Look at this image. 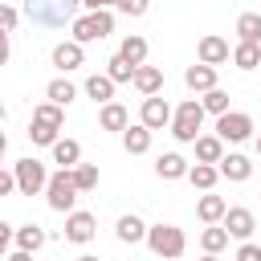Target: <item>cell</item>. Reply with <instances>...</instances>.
<instances>
[{"label": "cell", "mask_w": 261, "mask_h": 261, "mask_svg": "<svg viewBox=\"0 0 261 261\" xmlns=\"http://www.w3.org/2000/svg\"><path fill=\"white\" fill-rule=\"evenodd\" d=\"M147 249L155 253V257H163V261H179L184 257V249H188V237H184V228L179 224H151L147 228Z\"/></svg>", "instance_id": "cell-1"}, {"label": "cell", "mask_w": 261, "mask_h": 261, "mask_svg": "<svg viewBox=\"0 0 261 261\" xmlns=\"http://www.w3.org/2000/svg\"><path fill=\"white\" fill-rule=\"evenodd\" d=\"M29 139H33L37 147H49V151H53V143H57L61 135H57V130H49V126H37V122H29Z\"/></svg>", "instance_id": "cell-35"}, {"label": "cell", "mask_w": 261, "mask_h": 261, "mask_svg": "<svg viewBox=\"0 0 261 261\" xmlns=\"http://www.w3.org/2000/svg\"><path fill=\"white\" fill-rule=\"evenodd\" d=\"M118 12H122V16H143V12H147V4H143V0H122V4H118Z\"/></svg>", "instance_id": "cell-39"}, {"label": "cell", "mask_w": 261, "mask_h": 261, "mask_svg": "<svg viewBox=\"0 0 261 261\" xmlns=\"http://www.w3.org/2000/svg\"><path fill=\"white\" fill-rule=\"evenodd\" d=\"M147 228H151V224H143L135 212L118 216V224H114V232H118V241H122V245H139V241H147Z\"/></svg>", "instance_id": "cell-19"}, {"label": "cell", "mask_w": 261, "mask_h": 261, "mask_svg": "<svg viewBox=\"0 0 261 261\" xmlns=\"http://www.w3.org/2000/svg\"><path fill=\"white\" fill-rule=\"evenodd\" d=\"M33 122H37V126H49V130H61V126H65V110L53 106V102H41V106L33 110Z\"/></svg>", "instance_id": "cell-30"}, {"label": "cell", "mask_w": 261, "mask_h": 261, "mask_svg": "<svg viewBox=\"0 0 261 261\" xmlns=\"http://www.w3.org/2000/svg\"><path fill=\"white\" fill-rule=\"evenodd\" d=\"M0 159H4V155H0ZM0 171H4V167H0Z\"/></svg>", "instance_id": "cell-48"}, {"label": "cell", "mask_w": 261, "mask_h": 261, "mask_svg": "<svg viewBox=\"0 0 261 261\" xmlns=\"http://www.w3.org/2000/svg\"><path fill=\"white\" fill-rule=\"evenodd\" d=\"M237 37L245 45H261V12H241L237 16Z\"/></svg>", "instance_id": "cell-28"}, {"label": "cell", "mask_w": 261, "mask_h": 261, "mask_svg": "<svg viewBox=\"0 0 261 261\" xmlns=\"http://www.w3.org/2000/svg\"><path fill=\"white\" fill-rule=\"evenodd\" d=\"M94 232H98V216H94V212H69V216H65V228H61L65 241H73V245H90Z\"/></svg>", "instance_id": "cell-10"}, {"label": "cell", "mask_w": 261, "mask_h": 261, "mask_svg": "<svg viewBox=\"0 0 261 261\" xmlns=\"http://www.w3.org/2000/svg\"><path fill=\"white\" fill-rule=\"evenodd\" d=\"M224 212H228L224 196H212V192H204V196L196 200V216H200L204 224H220V220H224Z\"/></svg>", "instance_id": "cell-18"}, {"label": "cell", "mask_w": 261, "mask_h": 261, "mask_svg": "<svg viewBox=\"0 0 261 261\" xmlns=\"http://www.w3.org/2000/svg\"><path fill=\"white\" fill-rule=\"evenodd\" d=\"M200 249H204L208 257H220V253L228 249V232H224L220 224H208V228L200 232Z\"/></svg>", "instance_id": "cell-27"}, {"label": "cell", "mask_w": 261, "mask_h": 261, "mask_svg": "<svg viewBox=\"0 0 261 261\" xmlns=\"http://www.w3.org/2000/svg\"><path fill=\"white\" fill-rule=\"evenodd\" d=\"M200 261H220V257H208V253H204V257H200Z\"/></svg>", "instance_id": "cell-45"}, {"label": "cell", "mask_w": 261, "mask_h": 261, "mask_svg": "<svg viewBox=\"0 0 261 261\" xmlns=\"http://www.w3.org/2000/svg\"><path fill=\"white\" fill-rule=\"evenodd\" d=\"M106 77H110L114 86H118V82H135V65H126V61L114 53V57L106 61Z\"/></svg>", "instance_id": "cell-33"}, {"label": "cell", "mask_w": 261, "mask_h": 261, "mask_svg": "<svg viewBox=\"0 0 261 261\" xmlns=\"http://www.w3.org/2000/svg\"><path fill=\"white\" fill-rule=\"evenodd\" d=\"M16 20H20V12H16V8H8V4H0V33L16 29Z\"/></svg>", "instance_id": "cell-36"}, {"label": "cell", "mask_w": 261, "mask_h": 261, "mask_svg": "<svg viewBox=\"0 0 261 261\" xmlns=\"http://www.w3.org/2000/svg\"><path fill=\"white\" fill-rule=\"evenodd\" d=\"M122 147H126V155H147V151H151V130H147L143 122L126 126V130H122Z\"/></svg>", "instance_id": "cell-26"}, {"label": "cell", "mask_w": 261, "mask_h": 261, "mask_svg": "<svg viewBox=\"0 0 261 261\" xmlns=\"http://www.w3.org/2000/svg\"><path fill=\"white\" fill-rule=\"evenodd\" d=\"M200 126H204V106H200V98H184L179 106H175V114H171V139L175 143H196L200 139Z\"/></svg>", "instance_id": "cell-2"}, {"label": "cell", "mask_w": 261, "mask_h": 261, "mask_svg": "<svg viewBox=\"0 0 261 261\" xmlns=\"http://www.w3.org/2000/svg\"><path fill=\"white\" fill-rule=\"evenodd\" d=\"M232 65L245 69V73L257 69V65H261V45H245V41H237V45H232Z\"/></svg>", "instance_id": "cell-29"}, {"label": "cell", "mask_w": 261, "mask_h": 261, "mask_svg": "<svg viewBox=\"0 0 261 261\" xmlns=\"http://www.w3.org/2000/svg\"><path fill=\"white\" fill-rule=\"evenodd\" d=\"M200 106H204V114H216V118H224L228 114V90H208L204 98H200Z\"/></svg>", "instance_id": "cell-32"}, {"label": "cell", "mask_w": 261, "mask_h": 261, "mask_svg": "<svg viewBox=\"0 0 261 261\" xmlns=\"http://www.w3.org/2000/svg\"><path fill=\"white\" fill-rule=\"evenodd\" d=\"M216 179H220V171H216V167H208V163H196V167L188 171V184H192V188H200V192H212V188H216Z\"/></svg>", "instance_id": "cell-31"}, {"label": "cell", "mask_w": 261, "mask_h": 261, "mask_svg": "<svg viewBox=\"0 0 261 261\" xmlns=\"http://www.w3.org/2000/svg\"><path fill=\"white\" fill-rule=\"evenodd\" d=\"M12 175H16V192L20 196H41L45 188H49V171H45V163L41 159H20L16 167H12Z\"/></svg>", "instance_id": "cell-5"}, {"label": "cell", "mask_w": 261, "mask_h": 261, "mask_svg": "<svg viewBox=\"0 0 261 261\" xmlns=\"http://www.w3.org/2000/svg\"><path fill=\"white\" fill-rule=\"evenodd\" d=\"M77 261H98V257H90V253H82V257H77Z\"/></svg>", "instance_id": "cell-44"}, {"label": "cell", "mask_w": 261, "mask_h": 261, "mask_svg": "<svg viewBox=\"0 0 261 261\" xmlns=\"http://www.w3.org/2000/svg\"><path fill=\"white\" fill-rule=\"evenodd\" d=\"M53 163H61V171H73L82 163V143L77 139H57L53 143Z\"/></svg>", "instance_id": "cell-22"}, {"label": "cell", "mask_w": 261, "mask_h": 261, "mask_svg": "<svg viewBox=\"0 0 261 261\" xmlns=\"http://www.w3.org/2000/svg\"><path fill=\"white\" fill-rule=\"evenodd\" d=\"M237 261H261V245H253V241H245V245L237 249Z\"/></svg>", "instance_id": "cell-38"}, {"label": "cell", "mask_w": 261, "mask_h": 261, "mask_svg": "<svg viewBox=\"0 0 261 261\" xmlns=\"http://www.w3.org/2000/svg\"><path fill=\"white\" fill-rule=\"evenodd\" d=\"M253 118L245 114V110H228L224 118H216V139L220 143H245V139H253Z\"/></svg>", "instance_id": "cell-7"}, {"label": "cell", "mask_w": 261, "mask_h": 261, "mask_svg": "<svg viewBox=\"0 0 261 261\" xmlns=\"http://www.w3.org/2000/svg\"><path fill=\"white\" fill-rule=\"evenodd\" d=\"M216 171H220L228 184H245V179L253 175V159L241 155V151H224V159L216 163Z\"/></svg>", "instance_id": "cell-12"}, {"label": "cell", "mask_w": 261, "mask_h": 261, "mask_svg": "<svg viewBox=\"0 0 261 261\" xmlns=\"http://www.w3.org/2000/svg\"><path fill=\"white\" fill-rule=\"evenodd\" d=\"M77 196H82V192H77V184H73V171H61V167H57V171L49 175V188H45L49 208L69 216V212H77V208H73V204H77Z\"/></svg>", "instance_id": "cell-3"}, {"label": "cell", "mask_w": 261, "mask_h": 261, "mask_svg": "<svg viewBox=\"0 0 261 261\" xmlns=\"http://www.w3.org/2000/svg\"><path fill=\"white\" fill-rule=\"evenodd\" d=\"M4 261H33V253H20V249H12V253H8Z\"/></svg>", "instance_id": "cell-42"}, {"label": "cell", "mask_w": 261, "mask_h": 261, "mask_svg": "<svg viewBox=\"0 0 261 261\" xmlns=\"http://www.w3.org/2000/svg\"><path fill=\"white\" fill-rule=\"evenodd\" d=\"M106 33H114V16H110V8H98V12H82L73 20V37L69 41H77L86 49L90 41H102Z\"/></svg>", "instance_id": "cell-4"}, {"label": "cell", "mask_w": 261, "mask_h": 261, "mask_svg": "<svg viewBox=\"0 0 261 261\" xmlns=\"http://www.w3.org/2000/svg\"><path fill=\"white\" fill-rule=\"evenodd\" d=\"M0 122H4V102H0Z\"/></svg>", "instance_id": "cell-46"}, {"label": "cell", "mask_w": 261, "mask_h": 261, "mask_svg": "<svg viewBox=\"0 0 261 261\" xmlns=\"http://www.w3.org/2000/svg\"><path fill=\"white\" fill-rule=\"evenodd\" d=\"M184 86H188L192 94H208V90H216V69H208V65H188V69H184Z\"/></svg>", "instance_id": "cell-16"}, {"label": "cell", "mask_w": 261, "mask_h": 261, "mask_svg": "<svg viewBox=\"0 0 261 261\" xmlns=\"http://www.w3.org/2000/svg\"><path fill=\"white\" fill-rule=\"evenodd\" d=\"M192 147H196V163H208V167H216V163L224 159V143H220L216 135H200Z\"/></svg>", "instance_id": "cell-21"}, {"label": "cell", "mask_w": 261, "mask_h": 261, "mask_svg": "<svg viewBox=\"0 0 261 261\" xmlns=\"http://www.w3.org/2000/svg\"><path fill=\"white\" fill-rule=\"evenodd\" d=\"M4 151H8V135L0 130V155H4Z\"/></svg>", "instance_id": "cell-43"}, {"label": "cell", "mask_w": 261, "mask_h": 261, "mask_svg": "<svg viewBox=\"0 0 261 261\" xmlns=\"http://www.w3.org/2000/svg\"><path fill=\"white\" fill-rule=\"evenodd\" d=\"M98 126H102V130H114V135H122V130L130 126V114H126V106H122V102H110V106H102V110H98Z\"/></svg>", "instance_id": "cell-17"}, {"label": "cell", "mask_w": 261, "mask_h": 261, "mask_svg": "<svg viewBox=\"0 0 261 261\" xmlns=\"http://www.w3.org/2000/svg\"><path fill=\"white\" fill-rule=\"evenodd\" d=\"M24 16L37 20V24H65V20H77V4H73V0H57V4L33 0V4L24 8Z\"/></svg>", "instance_id": "cell-6"}, {"label": "cell", "mask_w": 261, "mask_h": 261, "mask_svg": "<svg viewBox=\"0 0 261 261\" xmlns=\"http://www.w3.org/2000/svg\"><path fill=\"white\" fill-rule=\"evenodd\" d=\"M82 90H86V98H94L98 106H110V102H114V82H110L106 73H90Z\"/></svg>", "instance_id": "cell-20"}, {"label": "cell", "mask_w": 261, "mask_h": 261, "mask_svg": "<svg viewBox=\"0 0 261 261\" xmlns=\"http://www.w3.org/2000/svg\"><path fill=\"white\" fill-rule=\"evenodd\" d=\"M171 102L167 98H143V106H139V122L155 135V130H163V126H171Z\"/></svg>", "instance_id": "cell-9"}, {"label": "cell", "mask_w": 261, "mask_h": 261, "mask_svg": "<svg viewBox=\"0 0 261 261\" xmlns=\"http://www.w3.org/2000/svg\"><path fill=\"white\" fill-rule=\"evenodd\" d=\"M12 237H16V228H12L8 220H0V261L8 257V245H12Z\"/></svg>", "instance_id": "cell-37"}, {"label": "cell", "mask_w": 261, "mask_h": 261, "mask_svg": "<svg viewBox=\"0 0 261 261\" xmlns=\"http://www.w3.org/2000/svg\"><path fill=\"white\" fill-rule=\"evenodd\" d=\"M45 241H49V237H45V228H41V224H33V220H29V224H20V228H16V237H12V245H16L20 253H37Z\"/></svg>", "instance_id": "cell-23"}, {"label": "cell", "mask_w": 261, "mask_h": 261, "mask_svg": "<svg viewBox=\"0 0 261 261\" xmlns=\"http://www.w3.org/2000/svg\"><path fill=\"white\" fill-rule=\"evenodd\" d=\"M12 57V45H8V33H0V65H8Z\"/></svg>", "instance_id": "cell-41"}, {"label": "cell", "mask_w": 261, "mask_h": 261, "mask_svg": "<svg viewBox=\"0 0 261 261\" xmlns=\"http://www.w3.org/2000/svg\"><path fill=\"white\" fill-rule=\"evenodd\" d=\"M118 57L126 61V65H143L147 61V37H139V33H130V37H122V45H118Z\"/></svg>", "instance_id": "cell-24"}, {"label": "cell", "mask_w": 261, "mask_h": 261, "mask_svg": "<svg viewBox=\"0 0 261 261\" xmlns=\"http://www.w3.org/2000/svg\"><path fill=\"white\" fill-rule=\"evenodd\" d=\"M16 192V175L12 171H0V196H12Z\"/></svg>", "instance_id": "cell-40"}, {"label": "cell", "mask_w": 261, "mask_h": 261, "mask_svg": "<svg viewBox=\"0 0 261 261\" xmlns=\"http://www.w3.org/2000/svg\"><path fill=\"white\" fill-rule=\"evenodd\" d=\"M257 155H261V135H257Z\"/></svg>", "instance_id": "cell-47"}, {"label": "cell", "mask_w": 261, "mask_h": 261, "mask_svg": "<svg viewBox=\"0 0 261 261\" xmlns=\"http://www.w3.org/2000/svg\"><path fill=\"white\" fill-rule=\"evenodd\" d=\"M53 65H57L61 73L82 69V65H86V49H82L77 41H61V45H53Z\"/></svg>", "instance_id": "cell-13"}, {"label": "cell", "mask_w": 261, "mask_h": 261, "mask_svg": "<svg viewBox=\"0 0 261 261\" xmlns=\"http://www.w3.org/2000/svg\"><path fill=\"white\" fill-rule=\"evenodd\" d=\"M220 228L228 232V241H241V245H245V241L253 237V228H257V216H253L249 208H228L224 220H220Z\"/></svg>", "instance_id": "cell-11"}, {"label": "cell", "mask_w": 261, "mask_h": 261, "mask_svg": "<svg viewBox=\"0 0 261 261\" xmlns=\"http://www.w3.org/2000/svg\"><path fill=\"white\" fill-rule=\"evenodd\" d=\"M188 171H192V163H188L179 151H163V155L155 159V175H159V179H188Z\"/></svg>", "instance_id": "cell-15"}, {"label": "cell", "mask_w": 261, "mask_h": 261, "mask_svg": "<svg viewBox=\"0 0 261 261\" xmlns=\"http://www.w3.org/2000/svg\"><path fill=\"white\" fill-rule=\"evenodd\" d=\"M130 86H135L143 98H159V94H163V69H159V65H139Z\"/></svg>", "instance_id": "cell-14"}, {"label": "cell", "mask_w": 261, "mask_h": 261, "mask_svg": "<svg viewBox=\"0 0 261 261\" xmlns=\"http://www.w3.org/2000/svg\"><path fill=\"white\" fill-rule=\"evenodd\" d=\"M196 57H200V65L216 69V65L232 61V49H228V41H224L220 33H208V37H200V45H196Z\"/></svg>", "instance_id": "cell-8"}, {"label": "cell", "mask_w": 261, "mask_h": 261, "mask_svg": "<svg viewBox=\"0 0 261 261\" xmlns=\"http://www.w3.org/2000/svg\"><path fill=\"white\" fill-rule=\"evenodd\" d=\"M73 98H77V86H73L69 77H53V82L45 86V102H53V106H61V110H65Z\"/></svg>", "instance_id": "cell-25"}, {"label": "cell", "mask_w": 261, "mask_h": 261, "mask_svg": "<svg viewBox=\"0 0 261 261\" xmlns=\"http://www.w3.org/2000/svg\"><path fill=\"white\" fill-rule=\"evenodd\" d=\"M73 184H77V192H94L98 188V167L94 163H77L73 167Z\"/></svg>", "instance_id": "cell-34"}]
</instances>
